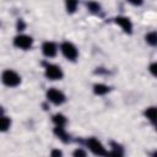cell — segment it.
<instances>
[{
  "instance_id": "obj_6",
  "label": "cell",
  "mask_w": 157,
  "mask_h": 157,
  "mask_svg": "<svg viewBox=\"0 0 157 157\" xmlns=\"http://www.w3.org/2000/svg\"><path fill=\"white\" fill-rule=\"evenodd\" d=\"M45 99H47V102L50 103L52 105L61 107L63 104L66 103L67 97H66V94H65L60 88L49 87V88L45 91Z\"/></svg>"
},
{
  "instance_id": "obj_7",
  "label": "cell",
  "mask_w": 157,
  "mask_h": 157,
  "mask_svg": "<svg viewBox=\"0 0 157 157\" xmlns=\"http://www.w3.org/2000/svg\"><path fill=\"white\" fill-rule=\"evenodd\" d=\"M113 22L115 26H118L120 28V31L124 33V34H128V36H131L134 33V23L131 21V18L129 16H125V15H118L113 18Z\"/></svg>"
},
{
  "instance_id": "obj_1",
  "label": "cell",
  "mask_w": 157,
  "mask_h": 157,
  "mask_svg": "<svg viewBox=\"0 0 157 157\" xmlns=\"http://www.w3.org/2000/svg\"><path fill=\"white\" fill-rule=\"evenodd\" d=\"M43 74L48 81H61L64 78L63 67L49 60L43 61Z\"/></svg>"
},
{
  "instance_id": "obj_12",
  "label": "cell",
  "mask_w": 157,
  "mask_h": 157,
  "mask_svg": "<svg viewBox=\"0 0 157 157\" xmlns=\"http://www.w3.org/2000/svg\"><path fill=\"white\" fill-rule=\"evenodd\" d=\"M142 115L144 118L151 124V125H155L156 124V119H157V109L155 105H150V107H146L142 112Z\"/></svg>"
},
{
  "instance_id": "obj_17",
  "label": "cell",
  "mask_w": 157,
  "mask_h": 157,
  "mask_svg": "<svg viewBox=\"0 0 157 157\" xmlns=\"http://www.w3.org/2000/svg\"><path fill=\"white\" fill-rule=\"evenodd\" d=\"M74 157H86L87 156V150L85 147H77L72 151Z\"/></svg>"
},
{
  "instance_id": "obj_2",
  "label": "cell",
  "mask_w": 157,
  "mask_h": 157,
  "mask_svg": "<svg viewBox=\"0 0 157 157\" xmlns=\"http://www.w3.org/2000/svg\"><path fill=\"white\" fill-rule=\"evenodd\" d=\"M0 81L7 88H16L22 83V76L13 69H5L1 71Z\"/></svg>"
},
{
  "instance_id": "obj_14",
  "label": "cell",
  "mask_w": 157,
  "mask_h": 157,
  "mask_svg": "<svg viewBox=\"0 0 157 157\" xmlns=\"http://www.w3.org/2000/svg\"><path fill=\"white\" fill-rule=\"evenodd\" d=\"M52 123L54 126H66L67 125V118L64 113L56 112L52 115Z\"/></svg>"
},
{
  "instance_id": "obj_10",
  "label": "cell",
  "mask_w": 157,
  "mask_h": 157,
  "mask_svg": "<svg viewBox=\"0 0 157 157\" xmlns=\"http://www.w3.org/2000/svg\"><path fill=\"white\" fill-rule=\"evenodd\" d=\"M85 6L90 13L94 16H103V7L97 0H87Z\"/></svg>"
},
{
  "instance_id": "obj_8",
  "label": "cell",
  "mask_w": 157,
  "mask_h": 157,
  "mask_svg": "<svg viewBox=\"0 0 157 157\" xmlns=\"http://www.w3.org/2000/svg\"><path fill=\"white\" fill-rule=\"evenodd\" d=\"M40 52H42L43 56L47 58L48 60L53 59L59 53V44L54 40H44L40 45Z\"/></svg>"
},
{
  "instance_id": "obj_4",
  "label": "cell",
  "mask_w": 157,
  "mask_h": 157,
  "mask_svg": "<svg viewBox=\"0 0 157 157\" xmlns=\"http://www.w3.org/2000/svg\"><path fill=\"white\" fill-rule=\"evenodd\" d=\"M83 147L94 156H108V150L103 142L96 136H90L83 140Z\"/></svg>"
},
{
  "instance_id": "obj_13",
  "label": "cell",
  "mask_w": 157,
  "mask_h": 157,
  "mask_svg": "<svg viewBox=\"0 0 157 157\" xmlns=\"http://www.w3.org/2000/svg\"><path fill=\"white\" fill-rule=\"evenodd\" d=\"M12 125V120L9 115L5 114L2 109H0V132H7Z\"/></svg>"
},
{
  "instance_id": "obj_20",
  "label": "cell",
  "mask_w": 157,
  "mask_h": 157,
  "mask_svg": "<svg viewBox=\"0 0 157 157\" xmlns=\"http://www.w3.org/2000/svg\"><path fill=\"white\" fill-rule=\"evenodd\" d=\"M63 155H64L63 151L59 150V148H53V150L50 151V156H53V157H61Z\"/></svg>"
},
{
  "instance_id": "obj_5",
  "label": "cell",
  "mask_w": 157,
  "mask_h": 157,
  "mask_svg": "<svg viewBox=\"0 0 157 157\" xmlns=\"http://www.w3.org/2000/svg\"><path fill=\"white\" fill-rule=\"evenodd\" d=\"M12 45L22 52H28L33 48L34 45V39L32 36L23 33V32H18L13 38H12Z\"/></svg>"
},
{
  "instance_id": "obj_21",
  "label": "cell",
  "mask_w": 157,
  "mask_h": 157,
  "mask_svg": "<svg viewBox=\"0 0 157 157\" xmlns=\"http://www.w3.org/2000/svg\"><path fill=\"white\" fill-rule=\"evenodd\" d=\"M25 28H26V23L23 22L22 18H20V20L17 21V31H18V32H22Z\"/></svg>"
},
{
  "instance_id": "obj_19",
  "label": "cell",
  "mask_w": 157,
  "mask_h": 157,
  "mask_svg": "<svg viewBox=\"0 0 157 157\" xmlns=\"http://www.w3.org/2000/svg\"><path fill=\"white\" fill-rule=\"evenodd\" d=\"M128 4H130L131 6H135V7H140L144 5L145 0H125Z\"/></svg>"
},
{
  "instance_id": "obj_15",
  "label": "cell",
  "mask_w": 157,
  "mask_h": 157,
  "mask_svg": "<svg viewBox=\"0 0 157 157\" xmlns=\"http://www.w3.org/2000/svg\"><path fill=\"white\" fill-rule=\"evenodd\" d=\"M80 0H64V7L67 15H75L78 10Z\"/></svg>"
},
{
  "instance_id": "obj_18",
  "label": "cell",
  "mask_w": 157,
  "mask_h": 157,
  "mask_svg": "<svg viewBox=\"0 0 157 157\" xmlns=\"http://www.w3.org/2000/svg\"><path fill=\"white\" fill-rule=\"evenodd\" d=\"M147 70H148V72H150L153 77H156V75H157V63H156V61H152V63L148 65Z\"/></svg>"
},
{
  "instance_id": "obj_3",
  "label": "cell",
  "mask_w": 157,
  "mask_h": 157,
  "mask_svg": "<svg viewBox=\"0 0 157 157\" xmlns=\"http://www.w3.org/2000/svg\"><path fill=\"white\" fill-rule=\"evenodd\" d=\"M59 52L70 63H76L80 56V50L77 45L71 40H63L59 44Z\"/></svg>"
},
{
  "instance_id": "obj_9",
  "label": "cell",
  "mask_w": 157,
  "mask_h": 157,
  "mask_svg": "<svg viewBox=\"0 0 157 157\" xmlns=\"http://www.w3.org/2000/svg\"><path fill=\"white\" fill-rule=\"evenodd\" d=\"M53 134L63 144H70L71 142V135L66 130V126H54L53 128Z\"/></svg>"
},
{
  "instance_id": "obj_16",
  "label": "cell",
  "mask_w": 157,
  "mask_h": 157,
  "mask_svg": "<svg viewBox=\"0 0 157 157\" xmlns=\"http://www.w3.org/2000/svg\"><path fill=\"white\" fill-rule=\"evenodd\" d=\"M144 39H145V43H146L148 47L155 48V47L157 45V32H156V31H150V32H147V33L145 34Z\"/></svg>"
},
{
  "instance_id": "obj_11",
  "label": "cell",
  "mask_w": 157,
  "mask_h": 157,
  "mask_svg": "<svg viewBox=\"0 0 157 157\" xmlns=\"http://www.w3.org/2000/svg\"><path fill=\"white\" fill-rule=\"evenodd\" d=\"M112 91V87L104 82H96L93 86H92V92L94 96H98V97H103V96H107L109 92Z\"/></svg>"
}]
</instances>
